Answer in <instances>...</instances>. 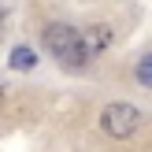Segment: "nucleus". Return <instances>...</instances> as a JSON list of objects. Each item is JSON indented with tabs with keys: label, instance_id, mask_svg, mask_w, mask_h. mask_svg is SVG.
Wrapping results in <instances>:
<instances>
[{
	"label": "nucleus",
	"instance_id": "1",
	"mask_svg": "<svg viewBox=\"0 0 152 152\" xmlns=\"http://www.w3.org/2000/svg\"><path fill=\"white\" fill-rule=\"evenodd\" d=\"M45 45H48V52L56 59H63L67 67H86L89 59H93V48L86 45V34H78L74 26H63V22L45 26Z\"/></svg>",
	"mask_w": 152,
	"mask_h": 152
},
{
	"label": "nucleus",
	"instance_id": "2",
	"mask_svg": "<svg viewBox=\"0 0 152 152\" xmlns=\"http://www.w3.org/2000/svg\"><path fill=\"white\" fill-rule=\"evenodd\" d=\"M137 126H141V111L130 108V104H111L100 115V130L108 134V137H130Z\"/></svg>",
	"mask_w": 152,
	"mask_h": 152
},
{
	"label": "nucleus",
	"instance_id": "3",
	"mask_svg": "<svg viewBox=\"0 0 152 152\" xmlns=\"http://www.w3.org/2000/svg\"><path fill=\"white\" fill-rule=\"evenodd\" d=\"M86 45H89L93 52L108 48V45H111V30H108V26H89V30H86Z\"/></svg>",
	"mask_w": 152,
	"mask_h": 152
},
{
	"label": "nucleus",
	"instance_id": "4",
	"mask_svg": "<svg viewBox=\"0 0 152 152\" xmlns=\"http://www.w3.org/2000/svg\"><path fill=\"white\" fill-rule=\"evenodd\" d=\"M34 63H37V56H34L30 48H15V52H11V67H15V71H30Z\"/></svg>",
	"mask_w": 152,
	"mask_h": 152
},
{
	"label": "nucleus",
	"instance_id": "5",
	"mask_svg": "<svg viewBox=\"0 0 152 152\" xmlns=\"http://www.w3.org/2000/svg\"><path fill=\"white\" fill-rule=\"evenodd\" d=\"M137 82L152 89V52H148V56H145V59L137 63Z\"/></svg>",
	"mask_w": 152,
	"mask_h": 152
}]
</instances>
